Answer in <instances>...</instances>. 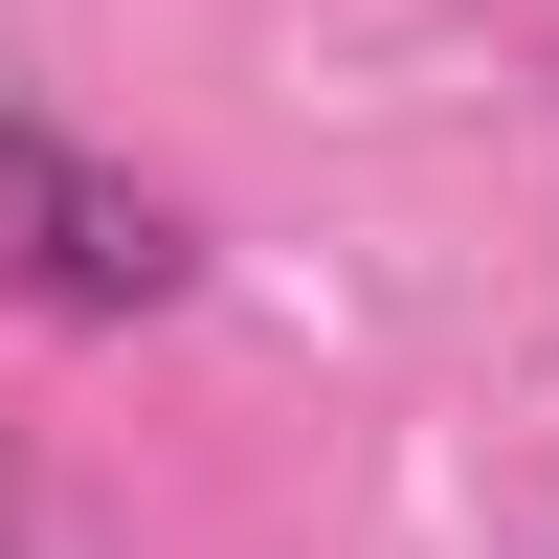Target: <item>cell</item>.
<instances>
[{
    "label": "cell",
    "mask_w": 559,
    "mask_h": 559,
    "mask_svg": "<svg viewBox=\"0 0 559 559\" xmlns=\"http://www.w3.org/2000/svg\"><path fill=\"white\" fill-rule=\"evenodd\" d=\"M0 269H23L45 313H90V336H134V313L202 292V224H179L134 157H90V134L0 112Z\"/></svg>",
    "instance_id": "cell-1"
}]
</instances>
